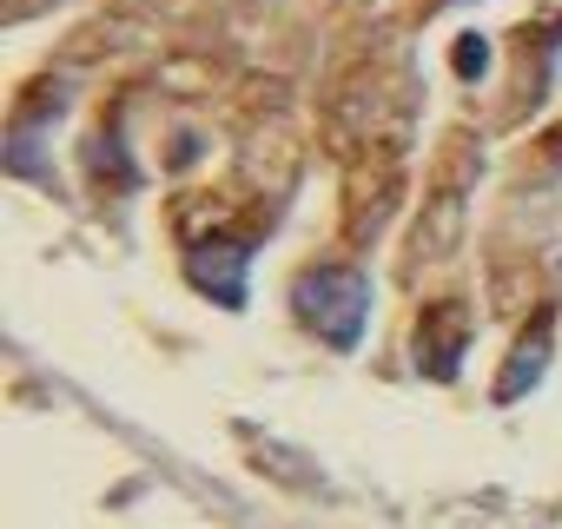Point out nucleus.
<instances>
[{
	"instance_id": "nucleus-1",
	"label": "nucleus",
	"mask_w": 562,
	"mask_h": 529,
	"mask_svg": "<svg viewBox=\"0 0 562 529\" xmlns=\"http://www.w3.org/2000/svg\"><path fill=\"white\" fill-rule=\"evenodd\" d=\"M292 312L331 351H358L364 345V318H371V279L351 272V264H312V272L292 285Z\"/></svg>"
},
{
	"instance_id": "nucleus-2",
	"label": "nucleus",
	"mask_w": 562,
	"mask_h": 529,
	"mask_svg": "<svg viewBox=\"0 0 562 529\" xmlns=\"http://www.w3.org/2000/svg\"><path fill=\"white\" fill-rule=\"evenodd\" d=\"M463 325H470L463 305H430V312H424V331H417V371H424V378L450 384V378L463 371V351H470V331H463Z\"/></svg>"
},
{
	"instance_id": "nucleus-3",
	"label": "nucleus",
	"mask_w": 562,
	"mask_h": 529,
	"mask_svg": "<svg viewBox=\"0 0 562 529\" xmlns=\"http://www.w3.org/2000/svg\"><path fill=\"white\" fill-rule=\"evenodd\" d=\"M245 258H251V245H192L186 251V279L205 292V299H218V305H245Z\"/></svg>"
},
{
	"instance_id": "nucleus-4",
	"label": "nucleus",
	"mask_w": 562,
	"mask_h": 529,
	"mask_svg": "<svg viewBox=\"0 0 562 529\" xmlns=\"http://www.w3.org/2000/svg\"><path fill=\"white\" fill-rule=\"evenodd\" d=\"M549 331H555V312L542 305V312H536V325L522 331V345L509 351L503 378H496V404H516V397H529V391H536V378L549 371Z\"/></svg>"
},
{
	"instance_id": "nucleus-5",
	"label": "nucleus",
	"mask_w": 562,
	"mask_h": 529,
	"mask_svg": "<svg viewBox=\"0 0 562 529\" xmlns=\"http://www.w3.org/2000/svg\"><path fill=\"white\" fill-rule=\"evenodd\" d=\"M450 60H457V74H463V80H476V74H490V41H483V34H463Z\"/></svg>"
}]
</instances>
